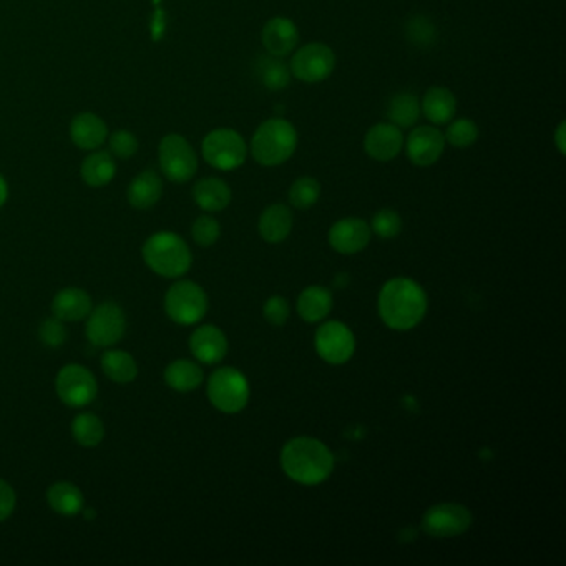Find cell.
I'll use <instances>...</instances> for the list:
<instances>
[{
  "label": "cell",
  "instance_id": "cell-18",
  "mask_svg": "<svg viewBox=\"0 0 566 566\" xmlns=\"http://www.w3.org/2000/svg\"><path fill=\"white\" fill-rule=\"evenodd\" d=\"M262 46L270 55L286 57L299 44V30L293 21L286 17H272L261 30Z\"/></svg>",
  "mask_w": 566,
  "mask_h": 566
},
{
  "label": "cell",
  "instance_id": "cell-25",
  "mask_svg": "<svg viewBox=\"0 0 566 566\" xmlns=\"http://www.w3.org/2000/svg\"><path fill=\"white\" fill-rule=\"evenodd\" d=\"M163 183L154 170H146L131 181L129 201L137 210H148L162 198Z\"/></svg>",
  "mask_w": 566,
  "mask_h": 566
},
{
  "label": "cell",
  "instance_id": "cell-35",
  "mask_svg": "<svg viewBox=\"0 0 566 566\" xmlns=\"http://www.w3.org/2000/svg\"><path fill=\"white\" fill-rule=\"evenodd\" d=\"M370 231L376 233L382 239H394L399 237L402 231V218L399 212L384 208L374 214Z\"/></svg>",
  "mask_w": 566,
  "mask_h": 566
},
{
  "label": "cell",
  "instance_id": "cell-37",
  "mask_svg": "<svg viewBox=\"0 0 566 566\" xmlns=\"http://www.w3.org/2000/svg\"><path fill=\"white\" fill-rule=\"evenodd\" d=\"M38 336H40V341L42 344H46L47 347H60L65 343L67 339V329L63 326V320H60L59 318L46 319L42 324H40V329H38Z\"/></svg>",
  "mask_w": 566,
  "mask_h": 566
},
{
  "label": "cell",
  "instance_id": "cell-30",
  "mask_svg": "<svg viewBox=\"0 0 566 566\" xmlns=\"http://www.w3.org/2000/svg\"><path fill=\"white\" fill-rule=\"evenodd\" d=\"M102 369L106 378L115 384H130L138 376V366L127 351H106L102 355Z\"/></svg>",
  "mask_w": 566,
  "mask_h": 566
},
{
  "label": "cell",
  "instance_id": "cell-14",
  "mask_svg": "<svg viewBox=\"0 0 566 566\" xmlns=\"http://www.w3.org/2000/svg\"><path fill=\"white\" fill-rule=\"evenodd\" d=\"M445 150V137L436 127L422 125L411 131L405 143L409 162L415 166L427 168L436 165Z\"/></svg>",
  "mask_w": 566,
  "mask_h": 566
},
{
  "label": "cell",
  "instance_id": "cell-31",
  "mask_svg": "<svg viewBox=\"0 0 566 566\" xmlns=\"http://www.w3.org/2000/svg\"><path fill=\"white\" fill-rule=\"evenodd\" d=\"M71 436L82 447L94 448L100 445L105 437V425L98 415L83 412L71 422Z\"/></svg>",
  "mask_w": 566,
  "mask_h": 566
},
{
  "label": "cell",
  "instance_id": "cell-26",
  "mask_svg": "<svg viewBox=\"0 0 566 566\" xmlns=\"http://www.w3.org/2000/svg\"><path fill=\"white\" fill-rule=\"evenodd\" d=\"M47 502L54 512L63 517H75L83 512V494L77 485L71 482L50 485Z\"/></svg>",
  "mask_w": 566,
  "mask_h": 566
},
{
  "label": "cell",
  "instance_id": "cell-16",
  "mask_svg": "<svg viewBox=\"0 0 566 566\" xmlns=\"http://www.w3.org/2000/svg\"><path fill=\"white\" fill-rule=\"evenodd\" d=\"M404 148L401 129L392 123H378L364 137L366 154L380 163L394 160Z\"/></svg>",
  "mask_w": 566,
  "mask_h": 566
},
{
  "label": "cell",
  "instance_id": "cell-33",
  "mask_svg": "<svg viewBox=\"0 0 566 566\" xmlns=\"http://www.w3.org/2000/svg\"><path fill=\"white\" fill-rule=\"evenodd\" d=\"M320 185L312 177H301L295 179L289 188V203L297 210H309L319 201Z\"/></svg>",
  "mask_w": 566,
  "mask_h": 566
},
{
  "label": "cell",
  "instance_id": "cell-7",
  "mask_svg": "<svg viewBox=\"0 0 566 566\" xmlns=\"http://www.w3.org/2000/svg\"><path fill=\"white\" fill-rule=\"evenodd\" d=\"M203 158L216 170H237L246 162L248 146L245 138L231 129H218L208 133L201 145Z\"/></svg>",
  "mask_w": 566,
  "mask_h": 566
},
{
  "label": "cell",
  "instance_id": "cell-6",
  "mask_svg": "<svg viewBox=\"0 0 566 566\" xmlns=\"http://www.w3.org/2000/svg\"><path fill=\"white\" fill-rule=\"evenodd\" d=\"M208 295L200 284L193 281L175 283L165 295L168 318L179 326H193L208 312Z\"/></svg>",
  "mask_w": 566,
  "mask_h": 566
},
{
  "label": "cell",
  "instance_id": "cell-17",
  "mask_svg": "<svg viewBox=\"0 0 566 566\" xmlns=\"http://www.w3.org/2000/svg\"><path fill=\"white\" fill-rule=\"evenodd\" d=\"M189 351L203 364H218L228 354L226 334L212 324L201 326L189 337Z\"/></svg>",
  "mask_w": 566,
  "mask_h": 566
},
{
  "label": "cell",
  "instance_id": "cell-29",
  "mask_svg": "<svg viewBox=\"0 0 566 566\" xmlns=\"http://www.w3.org/2000/svg\"><path fill=\"white\" fill-rule=\"evenodd\" d=\"M420 117V100L411 92H401L390 98L387 119L399 129H411Z\"/></svg>",
  "mask_w": 566,
  "mask_h": 566
},
{
  "label": "cell",
  "instance_id": "cell-5",
  "mask_svg": "<svg viewBox=\"0 0 566 566\" xmlns=\"http://www.w3.org/2000/svg\"><path fill=\"white\" fill-rule=\"evenodd\" d=\"M206 394L216 411L237 413L246 409L251 389L248 379L241 370L235 367H221L210 376Z\"/></svg>",
  "mask_w": 566,
  "mask_h": 566
},
{
  "label": "cell",
  "instance_id": "cell-4",
  "mask_svg": "<svg viewBox=\"0 0 566 566\" xmlns=\"http://www.w3.org/2000/svg\"><path fill=\"white\" fill-rule=\"evenodd\" d=\"M143 260L146 266L163 278H181L193 262L187 241L177 233L162 231L148 237L143 245Z\"/></svg>",
  "mask_w": 566,
  "mask_h": 566
},
{
  "label": "cell",
  "instance_id": "cell-32",
  "mask_svg": "<svg viewBox=\"0 0 566 566\" xmlns=\"http://www.w3.org/2000/svg\"><path fill=\"white\" fill-rule=\"evenodd\" d=\"M256 71H258L261 83L271 92H279L291 83V71L284 62L279 60V57H274V55L261 57L256 65Z\"/></svg>",
  "mask_w": 566,
  "mask_h": 566
},
{
  "label": "cell",
  "instance_id": "cell-41",
  "mask_svg": "<svg viewBox=\"0 0 566 566\" xmlns=\"http://www.w3.org/2000/svg\"><path fill=\"white\" fill-rule=\"evenodd\" d=\"M17 495L12 487L0 479V521L9 519L15 510Z\"/></svg>",
  "mask_w": 566,
  "mask_h": 566
},
{
  "label": "cell",
  "instance_id": "cell-43",
  "mask_svg": "<svg viewBox=\"0 0 566 566\" xmlns=\"http://www.w3.org/2000/svg\"><path fill=\"white\" fill-rule=\"evenodd\" d=\"M7 196H9V188H7V183H5V179L0 177V208L4 206V203L7 201Z\"/></svg>",
  "mask_w": 566,
  "mask_h": 566
},
{
  "label": "cell",
  "instance_id": "cell-23",
  "mask_svg": "<svg viewBox=\"0 0 566 566\" xmlns=\"http://www.w3.org/2000/svg\"><path fill=\"white\" fill-rule=\"evenodd\" d=\"M71 137L79 148L95 150L105 143L108 129L100 117L94 113H82L71 121Z\"/></svg>",
  "mask_w": 566,
  "mask_h": 566
},
{
  "label": "cell",
  "instance_id": "cell-34",
  "mask_svg": "<svg viewBox=\"0 0 566 566\" xmlns=\"http://www.w3.org/2000/svg\"><path fill=\"white\" fill-rule=\"evenodd\" d=\"M445 142L455 148H469L479 138V127L470 119H457L448 121L447 131L444 133Z\"/></svg>",
  "mask_w": 566,
  "mask_h": 566
},
{
  "label": "cell",
  "instance_id": "cell-38",
  "mask_svg": "<svg viewBox=\"0 0 566 566\" xmlns=\"http://www.w3.org/2000/svg\"><path fill=\"white\" fill-rule=\"evenodd\" d=\"M407 37L419 47L430 46L436 40V27L424 17H415L407 24Z\"/></svg>",
  "mask_w": 566,
  "mask_h": 566
},
{
  "label": "cell",
  "instance_id": "cell-13",
  "mask_svg": "<svg viewBox=\"0 0 566 566\" xmlns=\"http://www.w3.org/2000/svg\"><path fill=\"white\" fill-rule=\"evenodd\" d=\"M55 389L60 401L69 407L79 409L95 401L98 384L94 374L87 367L69 364L60 369L55 380Z\"/></svg>",
  "mask_w": 566,
  "mask_h": 566
},
{
  "label": "cell",
  "instance_id": "cell-22",
  "mask_svg": "<svg viewBox=\"0 0 566 566\" xmlns=\"http://www.w3.org/2000/svg\"><path fill=\"white\" fill-rule=\"evenodd\" d=\"M420 110L434 125H447L457 113V98L445 87H432L425 92Z\"/></svg>",
  "mask_w": 566,
  "mask_h": 566
},
{
  "label": "cell",
  "instance_id": "cell-11",
  "mask_svg": "<svg viewBox=\"0 0 566 566\" xmlns=\"http://www.w3.org/2000/svg\"><path fill=\"white\" fill-rule=\"evenodd\" d=\"M334 67L336 55L332 48L320 42H311L295 52L289 71L301 82L320 83L329 79Z\"/></svg>",
  "mask_w": 566,
  "mask_h": 566
},
{
  "label": "cell",
  "instance_id": "cell-39",
  "mask_svg": "<svg viewBox=\"0 0 566 566\" xmlns=\"http://www.w3.org/2000/svg\"><path fill=\"white\" fill-rule=\"evenodd\" d=\"M262 314H264V319L274 328L284 326L289 319V304H287L286 297L271 295L262 307Z\"/></svg>",
  "mask_w": 566,
  "mask_h": 566
},
{
  "label": "cell",
  "instance_id": "cell-36",
  "mask_svg": "<svg viewBox=\"0 0 566 566\" xmlns=\"http://www.w3.org/2000/svg\"><path fill=\"white\" fill-rule=\"evenodd\" d=\"M221 235L220 223L212 216H200L191 226V237L201 248H210Z\"/></svg>",
  "mask_w": 566,
  "mask_h": 566
},
{
  "label": "cell",
  "instance_id": "cell-21",
  "mask_svg": "<svg viewBox=\"0 0 566 566\" xmlns=\"http://www.w3.org/2000/svg\"><path fill=\"white\" fill-rule=\"evenodd\" d=\"M332 293L324 286H307L297 297V314L309 324L320 322L328 318L332 311Z\"/></svg>",
  "mask_w": 566,
  "mask_h": 566
},
{
  "label": "cell",
  "instance_id": "cell-42",
  "mask_svg": "<svg viewBox=\"0 0 566 566\" xmlns=\"http://www.w3.org/2000/svg\"><path fill=\"white\" fill-rule=\"evenodd\" d=\"M554 145L558 148V152L562 154H566V123L562 121L558 125V129L554 131Z\"/></svg>",
  "mask_w": 566,
  "mask_h": 566
},
{
  "label": "cell",
  "instance_id": "cell-40",
  "mask_svg": "<svg viewBox=\"0 0 566 566\" xmlns=\"http://www.w3.org/2000/svg\"><path fill=\"white\" fill-rule=\"evenodd\" d=\"M110 150L115 156L121 160H127L138 150V142L135 135L127 130H120L110 137Z\"/></svg>",
  "mask_w": 566,
  "mask_h": 566
},
{
  "label": "cell",
  "instance_id": "cell-3",
  "mask_svg": "<svg viewBox=\"0 0 566 566\" xmlns=\"http://www.w3.org/2000/svg\"><path fill=\"white\" fill-rule=\"evenodd\" d=\"M297 148V131L291 121L270 119L262 121L251 138V154L261 166L286 163Z\"/></svg>",
  "mask_w": 566,
  "mask_h": 566
},
{
  "label": "cell",
  "instance_id": "cell-19",
  "mask_svg": "<svg viewBox=\"0 0 566 566\" xmlns=\"http://www.w3.org/2000/svg\"><path fill=\"white\" fill-rule=\"evenodd\" d=\"M293 212L286 204H271L264 212H261L260 221H258V231L261 237L266 243L278 245L283 243L284 239L291 235L293 231Z\"/></svg>",
  "mask_w": 566,
  "mask_h": 566
},
{
  "label": "cell",
  "instance_id": "cell-12",
  "mask_svg": "<svg viewBox=\"0 0 566 566\" xmlns=\"http://www.w3.org/2000/svg\"><path fill=\"white\" fill-rule=\"evenodd\" d=\"M127 319L123 309L113 303L106 301L100 306L92 309L87 320V337L96 347H112L125 336Z\"/></svg>",
  "mask_w": 566,
  "mask_h": 566
},
{
  "label": "cell",
  "instance_id": "cell-20",
  "mask_svg": "<svg viewBox=\"0 0 566 566\" xmlns=\"http://www.w3.org/2000/svg\"><path fill=\"white\" fill-rule=\"evenodd\" d=\"M92 299L83 289L79 287H65L54 297L52 312L55 318L63 322H77L88 318L92 312Z\"/></svg>",
  "mask_w": 566,
  "mask_h": 566
},
{
  "label": "cell",
  "instance_id": "cell-10",
  "mask_svg": "<svg viewBox=\"0 0 566 566\" xmlns=\"http://www.w3.org/2000/svg\"><path fill=\"white\" fill-rule=\"evenodd\" d=\"M158 156L163 175L173 183H187L198 170V158L193 146L177 133L166 135L162 140Z\"/></svg>",
  "mask_w": 566,
  "mask_h": 566
},
{
  "label": "cell",
  "instance_id": "cell-24",
  "mask_svg": "<svg viewBox=\"0 0 566 566\" xmlns=\"http://www.w3.org/2000/svg\"><path fill=\"white\" fill-rule=\"evenodd\" d=\"M193 200L204 212H223L231 203V188L220 178H203L193 188Z\"/></svg>",
  "mask_w": 566,
  "mask_h": 566
},
{
  "label": "cell",
  "instance_id": "cell-27",
  "mask_svg": "<svg viewBox=\"0 0 566 566\" xmlns=\"http://www.w3.org/2000/svg\"><path fill=\"white\" fill-rule=\"evenodd\" d=\"M204 379L203 369L188 359H178L165 369V382L168 387L177 392H191L198 389Z\"/></svg>",
  "mask_w": 566,
  "mask_h": 566
},
{
  "label": "cell",
  "instance_id": "cell-1",
  "mask_svg": "<svg viewBox=\"0 0 566 566\" xmlns=\"http://www.w3.org/2000/svg\"><path fill=\"white\" fill-rule=\"evenodd\" d=\"M427 307L424 287L411 278H392L379 293V318L392 330L417 328L424 320Z\"/></svg>",
  "mask_w": 566,
  "mask_h": 566
},
{
  "label": "cell",
  "instance_id": "cell-8",
  "mask_svg": "<svg viewBox=\"0 0 566 566\" xmlns=\"http://www.w3.org/2000/svg\"><path fill=\"white\" fill-rule=\"evenodd\" d=\"M472 512L465 505L444 502L429 508L420 521V529L430 538H455L470 530Z\"/></svg>",
  "mask_w": 566,
  "mask_h": 566
},
{
  "label": "cell",
  "instance_id": "cell-28",
  "mask_svg": "<svg viewBox=\"0 0 566 566\" xmlns=\"http://www.w3.org/2000/svg\"><path fill=\"white\" fill-rule=\"evenodd\" d=\"M80 173H82L83 181L88 187L100 188L113 179L117 173V166L108 152H95L88 158H85Z\"/></svg>",
  "mask_w": 566,
  "mask_h": 566
},
{
  "label": "cell",
  "instance_id": "cell-15",
  "mask_svg": "<svg viewBox=\"0 0 566 566\" xmlns=\"http://www.w3.org/2000/svg\"><path fill=\"white\" fill-rule=\"evenodd\" d=\"M330 248L341 254H357L370 243L372 231L362 218H343L330 226Z\"/></svg>",
  "mask_w": 566,
  "mask_h": 566
},
{
  "label": "cell",
  "instance_id": "cell-2",
  "mask_svg": "<svg viewBox=\"0 0 566 566\" xmlns=\"http://www.w3.org/2000/svg\"><path fill=\"white\" fill-rule=\"evenodd\" d=\"M336 459L330 448L314 437H295L284 444L281 467L295 484H322L334 472Z\"/></svg>",
  "mask_w": 566,
  "mask_h": 566
},
{
  "label": "cell",
  "instance_id": "cell-9",
  "mask_svg": "<svg viewBox=\"0 0 566 566\" xmlns=\"http://www.w3.org/2000/svg\"><path fill=\"white\" fill-rule=\"evenodd\" d=\"M314 345L324 362L330 366H343L354 355V332L341 320H328L316 330Z\"/></svg>",
  "mask_w": 566,
  "mask_h": 566
}]
</instances>
